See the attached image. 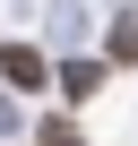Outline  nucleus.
<instances>
[{
  "instance_id": "f257e3e1",
  "label": "nucleus",
  "mask_w": 138,
  "mask_h": 146,
  "mask_svg": "<svg viewBox=\"0 0 138 146\" xmlns=\"http://www.w3.org/2000/svg\"><path fill=\"white\" fill-rule=\"evenodd\" d=\"M0 86H9V95H52L60 69H52L35 43H0Z\"/></svg>"
},
{
  "instance_id": "f03ea898",
  "label": "nucleus",
  "mask_w": 138,
  "mask_h": 146,
  "mask_svg": "<svg viewBox=\"0 0 138 146\" xmlns=\"http://www.w3.org/2000/svg\"><path fill=\"white\" fill-rule=\"evenodd\" d=\"M60 95H69V103L104 95V60H60Z\"/></svg>"
},
{
  "instance_id": "7ed1b4c3",
  "label": "nucleus",
  "mask_w": 138,
  "mask_h": 146,
  "mask_svg": "<svg viewBox=\"0 0 138 146\" xmlns=\"http://www.w3.org/2000/svg\"><path fill=\"white\" fill-rule=\"evenodd\" d=\"M104 60H138V17H112V35H104Z\"/></svg>"
},
{
  "instance_id": "20e7f679",
  "label": "nucleus",
  "mask_w": 138,
  "mask_h": 146,
  "mask_svg": "<svg viewBox=\"0 0 138 146\" xmlns=\"http://www.w3.org/2000/svg\"><path fill=\"white\" fill-rule=\"evenodd\" d=\"M35 146H86V137H78V120H43V129H35Z\"/></svg>"
}]
</instances>
